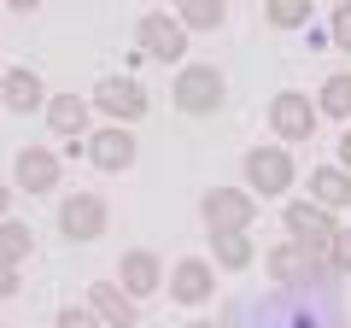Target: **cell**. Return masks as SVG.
<instances>
[{
    "mask_svg": "<svg viewBox=\"0 0 351 328\" xmlns=\"http://www.w3.org/2000/svg\"><path fill=\"white\" fill-rule=\"evenodd\" d=\"M170 100H176V112H188V117H211V112H223L228 82H223L217 65H188V71H176Z\"/></svg>",
    "mask_w": 351,
    "mask_h": 328,
    "instance_id": "1",
    "label": "cell"
},
{
    "mask_svg": "<svg viewBox=\"0 0 351 328\" xmlns=\"http://www.w3.org/2000/svg\"><path fill=\"white\" fill-rule=\"evenodd\" d=\"M240 176H246V194L252 200H281V194L293 188V152L287 147H252L246 164H240Z\"/></svg>",
    "mask_w": 351,
    "mask_h": 328,
    "instance_id": "2",
    "label": "cell"
},
{
    "mask_svg": "<svg viewBox=\"0 0 351 328\" xmlns=\"http://www.w3.org/2000/svg\"><path fill=\"white\" fill-rule=\"evenodd\" d=\"M287 235L328 270V246H334V235H339V223H334V211H328V205H316V200H293V205H287Z\"/></svg>",
    "mask_w": 351,
    "mask_h": 328,
    "instance_id": "3",
    "label": "cell"
},
{
    "mask_svg": "<svg viewBox=\"0 0 351 328\" xmlns=\"http://www.w3.org/2000/svg\"><path fill=\"white\" fill-rule=\"evenodd\" d=\"M88 106H94V112H106L112 124H141V117L152 112V94L141 89L135 76H100V82H94V94H88Z\"/></svg>",
    "mask_w": 351,
    "mask_h": 328,
    "instance_id": "4",
    "label": "cell"
},
{
    "mask_svg": "<svg viewBox=\"0 0 351 328\" xmlns=\"http://www.w3.org/2000/svg\"><path fill=\"white\" fill-rule=\"evenodd\" d=\"M199 217H205V229H211V235H228V229H252V217H258V200H252L246 188H205Z\"/></svg>",
    "mask_w": 351,
    "mask_h": 328,
    "instance_id": "5",
    "label": "cell"
},
{
    "mask_svg": "<svg viewBox=\"0 0 351 328\" xmlns=\"http://www.w3.org/2000/svg\"><path fill=\"white\" fill-rule=\"evenodd\" d=\"M135 41H141V53L158 59V65H176L182 53H188V30H182V18H176V12H147V18H141V30H135Z\"/></svg>",
    "mask_w": 351,
    "mask_h": 328,
    "instance_id": "6",
    "label": "cell"
},
{
    "mask_svg": "<svg viewBox=\"0 0 351 328\" xmlns=\"http://www.w3.org/2000/svg\"><path fill=\"white\" fill-rule=\"evenodd\" d=\"M82 159L94 164V170H129V164H135V135H129V124L88 129L82 135Z\"/></svg>",
    "mask_w": 351,
    "mask_h": 328,
    "instance_id": "7",
    "label": "cell"
},
{
    "mask_svg": "<svg viewBox=\"0 0 351 328\" xmlns=\"http://www.w3.org/2000/svg\"><path fill=\"white\" fill-rule=\"evenodd\" d=\"M59 176H64V164H59V152H47V147H24L12 159V188H24L29 200L53 194V188H59Z\"/></svg>",
    "mask_w": 351,
    "mask_h": 328,
    "instance_id": "8",
    "label": "cell"
},
{
    "mask_svg": "<svg viewBox=\"0 0 351 328\" xmlns=\"http://www.w3.org/2000/svg\"><path fill=\"white\" fill-rule=\"evenodd\" d=\"M59 235L64 240H100L106 235V200L100 194H71V200H59Z\"/></svg>",
    "mask_w": 351,
    "mask_h": 328,
    "instance_id": "9",
    "label": "cell"
},
{
    "mask_svg": "<svg viewBox=\"0 0 351 328\" xmlns=\"http://www.w3.org/2000/svg\"><path fill=\"white\" fill-rule=\"evenodd\" d=\"M117 288L129 293V299H152V293L164 288V258L158 253H147V246H135V253H123L117 258Z\"/></svg>",
    "mask_w": 351,
    "mask_h": 328,
    "instance_id": "10",
    "label": "cell"
},
{
    "mask_svg": "<svg viewBox=\"0 0 351 328\" xmlns=\"http://www.w3.org/2000/svg\"><path fill=\"white\" fill-rule=\"evenodd\" d=\"M269 129H276L281 141H311L316 135V100L311 94H276L269 100Z\"/></svg>",
    "mask_w": 351,
    "mask_h": 328,
    "instance_id": "11",
    "label": "cell"
},
{
    "mask_svg": "<svg viewBox=\"0 0 351 328\" xmlns=\"http://www.w3.org/2000/svg\"><path fill=\"white\" fill-rule=\"evenodd\" d=\"M164 288L176 293V305H205L217 293V264L211 258H176V270L164 276Z\"/></svg>",
    "mask_w": 351,
    "mask_h": 328,
    "instance_id": "12",
    "label": "cell"
},
{
    "mask_svg": "<svg viewBox=\"0 0 351 328\" xmlns=\"http://www.w3.org/2000/svg\"><path fill=\"white\" fill-rule=\"evenodd\" d=\"M316 276H328V270L316 264L311 253H304L299 240H281V246H269V281H276V288H311Z\"/></svg>",
    "mask_w": 351,
    "mask_h": 328,
    "instance_id": "13",
    "label": "cell"
},
{
    "mask_svg": "<svg viewBox=\"0 0 351 328\" xmlns=\"http://www.w3.org/2000/svg\"><path fill=\"white\" fill-rule=\"evenodd\" d=\"M88 311L100 316L106 328H141V305L129 299L117 281H94V288H88Z\"/></svg>",
    "mask_w": 351,
    "mask_h": 328,
    "instance_id": "14",
    "label": "cell"
},
{
    "mask_svg": "<svg viewBox=\"0 0 351 328\" xmlns=\"http://www.w3.org/2000/svg\"><path fill=\"white\" fill-rule=\"evenodd\" d=\"M0 100H6V112L29 117L36 106H47V89H41V76L29 65H18V71H0Z\"/></svg>",
    "mask_w": 351,
    "mask_h": 328,
    "instance_id": "15",
    "label": "cell"
},
{
    "mask_svg": "<svg viewBox=\"0 0 351 328\" xmlns=\"http://www.w3.org/2000/svg\"><path fill=\"white\" fill-rule=\"evenodd\" d=\"M88 112H94V106H88L82 94H53L47 100V129L64 135V141H82L88 135Z\"/></svg>",
    "mask_w": 351,
    "mask_h": 328,
    "instance_id": "16",
    "label": "cell"
},
{
    "mask_svg": "<svg viewBox=\"0 0 351 328\" xmlns=\"http://www.w3.org/2000/svg\"><path fill=\"white\" fill-rule=\"evenodd\" d=\"M311 200L328 205V211L351 205V170H339V164H316V170H311Z\"/></svg>",
    "mask_w": 351,
    "mask_h": 328,
    "instance_id": "17",
    "label": "cell"
},
{
    "mask_svg": "<svg viewBox=\"0 0 351 328\" xmlns=\"http://www.w3.org/2000/svg\"><path fill=\"white\" fill-rule=\"evenodd\" d=\"M29 253H36V229H29V223H18V217H0V264H6V270H18Z\"/></svg>",
    "mask_w": 351,
    "mask_h": 328,
    "instance_id": "18",
    "label": "cell"
},
{
    "mask_svg": "<svg viewBox=\"0 0 351 328\" xmlns=\"http://www.w3.org/2000/svg\"><path fill=\"white\" fill-rule=\"evenodd\" d=\"M176 18H182V30H188V36H205V30H223L228 0H182V6H176Z\"/></svg>",
    "mask_w": 351,
    "mask_h": 328,
    "instance_id": "19",
    "label": "cell"
},
{
    "mask_svg": "<svg viewBox=\"0 0 351 328\" xmlns=\"http://www.w3.org/2000/svg\"><path fill=\"white\" fill-rule=\"evenodd\" d=\"M252 258H258V246L246 240V229H228V235H211V264H223V270H246Z\"/></svg>",
    "mask_w": 351,
    "mask_h": 328,
    "instance_id": "20",
    "label": "cell"
},
{
    "mask_svg": "<svg viewBox=\"0 0 351 328\" xmlns=\"http://www.w3.org/2000/svg\"><path fill=\"white\" fill-rule=\"evenodd\" d=\"M316 12V0H263V18H269V30H304Z\"/></svg>",
    "mask_w": 351,
    "mask_h": 328,
    "instance_id": "21",
    "label": "cell"
},
{
    "mask_svg": "<svg viewBox=\"0 0 351 328\" xmlns=\"http://www.w3.org/2000/svg\"><path fill=\"white\" fill-rule=\"evenodd\" d=\"M316 112L346 117V124H351V76H346V71H339V76H328L322 89H316Z\"/></svg>",
    "mask_w": 351,
    "mask_h": 328,
    "instance_id": "22",
    "label": "cell"
},
{
    "mask_svg": "<svg viewBox=\"0 0 351 328\" xmlns=\"http://www.w3.org/2000/svg\"><path fill=\"white\" fill-rule=\"evenodd\" d=\"M328 47L351 53V0H339V6H334V24H328Z\"/></svg>",
    "mask_w": 351,
    "mask_h": 328,
    "instance_id": "23",
    "label": "cell"
},
{
    "mask_svg": "<svg viewBox=\"0 0 351 328\" xmlns=\"http://www.w3.org/2000/svg\"><path fill=\"white\" fill-rule=\"evenodd\" d=\"M53 328H106V323L88 311V305H64V311L53 316Z\"/></svg>",
    "mask_w": 351,
    "mask_h": 328,
    "instance_id": "24",
    "label": "cell"
},
{
    "mask_svg": "<svg viewBox=\"0 0 351 328\" xmlns=\"http://www.w3.org/2000/svg\"><path fill=\"white\" fill-rule=\"evenodd\" d=\"M328 270H339V276L351 270V229H339V235H334V246H328Z\"/></svg>",
    "mask_w": 351,
    "mask_h": 328,
    "instance_id": "25",
    "label": "cell"
},
{
    "mask_svg": "<svg viewBox=\"0 0 351 328\" xmlns=\"http://www.w3.org/2000/svg\"><path fill=\"white\" fill-rule=\"evenodd\" d=\"M18 288H24V281H18V270H6V264H0V299H12Z\"/></svg>",
    "mask_w": 351,
    "mask_h": 328,
    "instance_id": "26",
    "label": "cell"
},
{
    "mask_svg": "<svg viewBox=\"0 0 351 328\" xmlns=\"http://www.w3.org/2000/svg\"><path fill=\"white\" fill-rule=\"evenodd\" d=\"M339 170H351V129L339 135Z\"/></svg>",
    "mask_w": 351,
    "mask_h": 328,
    "instance_id": "27",
    "label": "cell"
},
{
    "mask_svg": "<svg viewBox=\"0 0 351 328\" xmlns=\"http://www.w3.org/2000/svg\"><path fill=\"white\" fill-rule=\"evenodd\" d=\"M0 6H12V12H36L41 0H0Z\"/></svg>",
    "mask_w": 351,
    "mask_h": 328,
    "instance_id": "28",
    "label": "cell"
},
{
    "mask_svg": "<svg viewBox=\"0 0 351 328\" xmlns=\"http://www.w3.org/2000/svg\"><path fill=\"white\" fill-rule=\"evenodd\" d=\"M281 328H316V316H287Z\"/></svg>",
    "mask_w": 351,
    "mask_h": 328,
    "instance_id": "29",
    "label": "cell"
},
{
    "mask_svg": "<svg viewBox=\"0 0 351 328\" xmlns=\"http://www.w3.org/2000/svg\"><path fill=\"white\" fill-rule=\"evenodd\" d=\"M6 205H12V188H6V182H0V217H6Z\"/></svg>",
    "mask_w": 351,
    "mask_h": 328,
    "instance_id": "30",
    "label": "cell"
},
{
    "mask_svg": "<svg viewBox=\"0 0 351 328\" xmlns=\"http://www.w3.org/2000/svg\"><path fill=\"white\" fill-rule=\"evenodd\" d=\"M188 328H217V323H188Z\"/></svg>",
    "mask_w": 351,
    "mask_h": 328,
    "instance_id": "31",
    "label": "cell"
},
{
    "mask_svg": "<svg viewBox=\"0 0 351 328\" xmlns=\"http://www.w3.org/2000/svg\"><path fill=\"white\" fill-rule=\"evenodd\" d=\"M176 6H182V0H176Z\"/></svg>",
    "mask_w": 351,
    "mask_h": 328,
    "instance_id": "32",
    "label": "cell"
},
{
    "mask_svg": "<svg viewBox=\"0 0 351 328\" xmlns=\"http://www.w3.org/2000/svg\"><path fill=\"white\" fill-rule=\"evenodd\" d=\"M0 328H6V323H0Z\"/></svg>",
    "mask_w": 351,
    "mask_h": 328,
    "instance_id": "33",
    "label": "cell"
}]
</instances>
